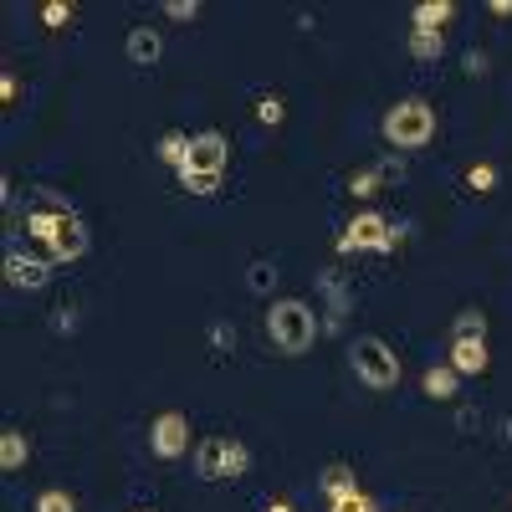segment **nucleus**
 Instances as JSON below:
<instances>
[{
    "label": "nucleus",
    "mask_w": 512,
    "mask_h": 512,
    "mask_svg": "<svg viewBox=\"0 0 512 512\" xmlns=\"http://www.w3.org/2000/svg\"><path fill=\"white\" fill-rule=\"evenodd\" d=\"M226 159H231L226 134L205 128V134H195V139H190V164H185V169H195V175H226ZM185 169H180V175H185Z\"/></svg>",
    "instance_id": "nucleus-6"
},
{
    "label": "nucleus",
    "mask_w": 512,
    "mask_h": 512,
    "mask_svg": "<svg viewBox=\"0 0 512 512\" xmlns=\"http://www.w3.org/2000/svg\"><path fill=\"white\" fill-rule=\"evenodd\" d=\"M26 456H31V446H26L21 431H6V436H0V472H21Z\"/></svg>",
    "instance_id": "nucleus-15"
},
{
    "label": "nucleus",
    "mask_w": 512,
    "mask_h": 512,
    "mask_svg": "<svg viewBox=\"0 0 512 512\" xmlns=\"http://www.w3.org/2000/svg\"><path fill=\"white\" fill-rule=\"evenodd\" d=\"M456 384H461V374L446 364V369H425V379H420V390L431 395V400H451L456 395Z\"/></svg>",
    "instance_id": "nucleus-14"
},
{
    "label": "nucleus",
    "mask_w": 512,
    "mask_h": 512,
    "mask_svg": "<svg viewBox=\"0 0 512 512\" xmlns=\"http://www.w3.org/2000/svg\"><path fill=\"white\" fill-rule=\"evenodd\" d=\"M267 512H292V502H282V497H277V502H267Z\"/></svg>",
    "instance_id": "nucleus-34"
},
{
    "label": "nucleus",
    "mask_w": 512,
    "mask_h": 512,
    "mask_svg": "<svg viewBox=\"0 0 512 512\" xmlns=\"http://www.w3.org/2000/svg\"><path fill=\"white\" fill-rule=\"evenodd\" d=\"M384 139H390L395 149H425L436 139V113H431V103H420V98H405V103H395L390 113H384Z\"/></svg>",
    "instance_id": "nucleus-1"
},
{
    "label": "nucleus",
    "mask_w": 512,
    "mask_h": 512,
    "mask_svg": "<svg viewBox=\"0 0 512 512\" xmlns=\"http://www.w3.org/2000/svg\"><path fill=\"white\" fill-rule=\"evenodd\" d=\"M251 466V451L241 441H226V436H210L195 446V472L205 482H226V477H241Z\"/></svg>",
    "instance_id": "nucleus-3"
},
{
    "label": "nucleus",
    "mask_w": 512,
    "mask_h": 512,
    "mask_svg": "<svg viewBox=\"0 0 512 512\" xmlns=\"http://www.w3.org/2000/svg\"><path fill=\"white\" fill-rule=\"evenodd\" d=\"M256 118H262L267 128H277V123L287 118V108H282V98H277V93H262V98H256Z\"/></svg>",
    "instance_id": "nucleus-22"
},
{
    "label": "nucleus",
    "mask_w": 512,
    "mask_h": 512,
    "mask_svg": "<svg viewBox=\"0 0 512 512\" xmlns=\"http://www.w3.org/2000/svg\"><path fill=\"white\" fill-rule=\"evenodd\" d=\"M354 374L369 384V390H395L400 384V359L390 344H379V338H359L354 344Z\"/></svg>",
    "instance_id": "nucleus-4"
},
{
    "label": "nucleus",
    "mask_w": 512,
    "mask_h": 512,
    "mask_svg": "<svg viewBox=\"0 0 512 512\" xmlns=\"http://www.w3.org/2000/svg\"><path fill=\"white\" fill-rule=\"evenodd\" d=\"M180 185H185L190 195H216L221 175H195V169H185V175H180Z\"/></svg>",
    "instance_id": "nucleus-23"
},
{
    "label": "nucleus",
    "mask_w": 512,
    "mask_h": 512,
    "mask_svg": "<svg viewBox=\"0 0 512 512\" xmlns=\"http://www.w3.org/2000/svg\"><path fill=\"white\" fill-rule=\"evenodd\" d=\"M379 175H384V169H364V175H354V180H349V190H354L359 200H369V195L379 190Z\"/></svg>",
    "instance_id": "nucleus-25"
},
{
    "label": "nucleus",
    "mask_w": 512,
    "mask_h": 512,
    "mask_svg": "<svg viewBox=\"0 0 512 512\" xmlns=\"http://www.w3.org/2000/svg\"><path fill=\"white\" fill-rule=\"evenodd\" d=\"M466 77H487V57L482 52H466Z\"/></svg>",
    "instance_id": "nucleus-31"
},
{
    "label": "nucleus",
    "mask_w": 512,
    "mask_h": 512,
    "mask_svg": "<svg viewBox=\"0 0 512 512\" xmlns=\"http://www.w3.org/2000/svg\"><path fill=\"white\" fill-rule=\"evenodd\" d=\"M41 21H47V26H67V21H72V6H62V0H47V6H41Z\"/></svg>",
    "instance_id": "nucleus-27"
},
{
    "label": "nucleus",
    "mask_w": 512,
    "mask_h": 512,
    "mask_svg": "<svg viewBox=\"0 0 512 512\" xmlns=\"http://www.w3.org/2000/svg\"><path fill=\"white\" fill-rule=\"evenodd\" d=\"M267 328H272V344H277L282 354H308L313 338H318L313 308L297 303V297H282V303L272 308V318H267Z\"/></svg>",
    "instance_id": "nucleus-2"
},
{
    "label": "nucleus",
    "mask_w": 512,
    "mask_h": 512,
    "mask_svg": "<svg viewBox=\"0 0 512 512\" xmlns=\"http://www.w3.org/2000/svg\"><path fill=\"white\" fill-rule=\"evenodd\" d=\"M441 52H446L441 31H410V57H415V62H436Z\"/></svg>",
    "instance_id": "nucleus-18"
},
{
    "label": "nucleus",
    "mask_w": 512,
    "mask_h": 512,
    "mask_svg": "<svg viewBox=\"0 0 512 512\" xmlns=\"http://www.w3.org/2000/svg\"><path fill=\"white\" fill-rule=\"evenodd\" d=\"M185 441H190V420H185L180 410H164V415L154 420V431H149L154 456H159V461H175V456H185Z\"/></svg>",
    "instance_id": "nucleus-7"
},
{
    "label": "nucleus",
    "mask_w": 512,
    "mask_h": 512,
    "mask_svg": "<svg viewBox=\"0 0 512 512\" xmlns=\"http://www.w3.org/2000/svg\"><path fill=\"white\" fill-rule=\"evenodd\" d=\"M210 344H216V349H236V328L231 323H216V328H210Z\"/></svg>",
    "instance_id": "nucleus-30"
},
{
    "label": "nucleus",
    "mask_w": 512,
    "mask_h": 512,
    "mask_svg": "<svg viewBox=\"0 0 512 512\" xmlns=\"http://www.w3.org/2000/svg\"><path fill=\"white\" fill-rule=\"evenodd\" d=\"M333 512H379V502H374V497H364V492H354V497H338V502H333Z\"/></svg>",
    "instance_id": "nucleus-26"
},
{
    "label": "nucleus",
    "mask_w": 512,
    "mask_h": 512,
    "mask_svg": "<svg viewBox=\"0 0 512 512\" xmlns=\"http://www.w3.org/2000/svg\"><path fill=\"white\" fill-rule=\"evenodd\" d=\"M82 251H88V226H82L77 216H67L62 231L52 236V246H47V262H77Z\"/></svg>",
    "instance_id": "nucleus-9"
},
{
    "label": "nucleus",
    "mask_w": 512,
    "mask_h": 512,
    "mask_svg": "<svg viewBox=\"0 0 512 512\" xmlns=\"http://www.w3.org/2000/svg\"><path fill=\"white\" fill-rule=\"evenodd\" d=\"M492 180H497V169H492V164H477L472 175H466V185H472V190H492Z\"/></svg>",
    "instance_id": "nucleus-29"
},
{
    "label": "nucleus",
    "mask_w": 512,
    "mask_h": 512,
    "mask_svg": "<svg viewBox=\"0 0 512 512\" xmlns=\"http://www.w3.org/2000/svg\"><path fill=\"white\" fill-rule=\"evenodd\" d=\"M451 0H420L415 6V31H441L446 21H451Z\"/></svg>",
    "instance_id": "nucleus-13"
},
{
    "label": "nucleus",
    "mask_w": 512,
    "mask_h": 512,
    "mask_svg": "<svg viewBox=\"0 0 512 512\" xmlns=\"http://www.w3.org/2000/svg\"><path fill=\"white\" fill-rule=\"evenodd\" d=\"M318 487H323V497H328V502H338V497H354V492H359V477H354V466L333 461V466H323Z\"/></svg>",
    "instance_id": "nucleus-11"
},
{
    "label": "nucleus",
    "mask_w": 512,
    "mask_h": 512,
    "mask_svg": "<svg viewBox=\"0 0 512 512\" xmlns=\"http://www.w3.org/2000/svg\"><path fill=\"white\" fill-rule=\"evenodd\" d=\"M400 241V231H390V221L379 216V210H364V216L349 221V231L338 236V256H349V251H390Z\"/></svg>",
    "instance_id": "nucleus-5"
},
{
    "label": "nucleus",
    "mask_w": 512,
    "mask_h": 512,
    "mask_svg": "<svg viewBox=\"0 0 512 512\" xmlns=\"http://www.w3.org/2000/svg\"><path fill=\"white\" fill-rule=\"evenodd\" d=\"M164 16H175V21H195V16H200V6H195V0H164Z\"/></svg>",
    "instance_id": "nucleus-28"
},
{
    "label": "nucleus",
    "mask_w": 512,
    "mask_h": 512,
    "mask_svg": "<svg viewBox=\"0 0 512 512\" xmlns=\"http://www.w3.org/2000/svg\"><path fill=\"white\" fill-rule=\"evenodd\" d=\"M246 282H251V292H272L277 287V267L272 262H251L246 267Z\"/></svg>",
    "instance_id": "nucleus-21"
},
{
    "label": "nucleus",
    "mask_w": 512,
    "mask_h": 512,
    "mask_svg": "<svg viewBox=\"0 0 512 512\" xmlns=\"http://www.w3.org/2000/svg\"><path fill=\"white\" fill-rule=\"evenodd\" d=\"M482 333H487V313H482V308L456 313V338H482Z\"/></svg>",
    "instance_id": "nucleus-20"
},
{
    "label": "nucleus",
    "mask_w": 512,
    "mask_h": 512,
    "mask_svg": "<svg viewBox=\"0 0 512 512\" xmlns=\"http://www.w3.org/2000/svg\"><path fill=\"white\" fill-rule=\"evenodd\" d=\"M62 221H67V210H31V216H26V231L52 246V236L62 231Z\"/></svg>",
    "instance_id": "nucleus-17"
},
{
    "label": "nucleus",
    "mask_w": 512,
    "mask_h": 512,
    "mask_svg": "<svg viewBox=\"0 0 512 512\" xmlns=\"http://www.w3.org/2000/svg\"><path fill=\"white\" fill-rule=\"evenodd\" d=\"M154 154H159L164 164H175V169H185V164H190V139H185V134H164V139L154 144Z\"/></svg>",
    "instance_id": "nucleus-19"
},
{
    "label": "nucleus",
    "mask_w": 512,
    "mask_h": 512,
    "mask_svg": "<svg viewBox=\"0 0 512 512\" xmlns=\"http://www.w3.org/2000/svg\"><path fill=\"white\" fill-rule=\"evenodd\" d=\"M451 369L466 379V374H482L487 369V344L482 338H451Z\"/></svg>",
    "instance_id": "nucleus-10"
},
{
    "label": "nucleus",
    "mask_w": 512,
    "mask_h": 512,
    "mask_svg": "<svg viewBox=\"0 0 512 512\" xmlns=\"http://www.w3.org/2000/svg\"><path fill=\"white\" fill-rule=\"evenodd\" d=\"M318 292L328 297L333 313H349V308H354V292L344 287V277H338V272H323V277H318Z\"/></svg>",
    "instance_id": "nucleus-16"
},
{
    "label": "nucleus",
    "mask_w": 512,
    "mask_h": 512,
    "mask_svg": "<svg viewBox=\"0 0 512 512\" xmlns=\"http://www.w3.org/2000/svg\"><path fill=\"white\" fill-rule=\"evenodd\" d=\"M159 52H164L159 31H149V26L128 31V62H139V67H154V62H159Z\"/></svg>",
    "instance_id": "nucleus-12"
},
{
    "label": "nucleus",
    "mask_w": 512,
    "mask_h": 512,
    "mask_svg": "<svg viewBox=\"0 0 512 512\" xmlns=\"http://www.w3.org/2000/svg\"><path fill=\"white\" fill-rule=\"evenodd\" d=\"M36 512H77V502H72L67 492L52 487V492H41V497H36Z\"/></svg>",
    "instance_id": "nucleus-24"
},
{
    "label": "nucleus",
    "mask_w": 512,
    "mask_h": 512,
    "mask_svg": "<svg viewBox=\"0 0 512 512\" xmlns=\"http://www.w3.org/2000/svg\"><path fill=\"white\" fill-rule=\"evenodd\" d=\"M456 425H461V431H477L482 415H477V410H461V415H456Z\"/></svg>",
    "instance_id": "nucleus-32"
},
{
    "label": "nucleus",
    "mask_w": 512,
    "mask_h": 512,
    "mask_svg": "<svg viewBox=\"0 0 512 512\" xmlns=\"http://www.w3.org/2000/svg\"><path fill=\"white\" fill-rule=\"evenodd\" d=\"M52 328H57V333H72V328H77V313H57Z\"/></svg>",
    "instance_id": "nucleus-33"
},
{
    "label": "nucleus",
    "mask_w": 512,
    "mask_h": 512,
    "mask_svg": "<svg viewBox=\"0 0 512 512\" xmlns=\"http://www.w3.org/2000/svg\"><path fill=\"white\" fill-rule=\"evenodd\" d=\"M6 282H11V287H26V292H41V287L52 282V262L11 251V256H6Z\"/></svg>",
    "instance_id": "nucleus-8"
}]
</instances>
